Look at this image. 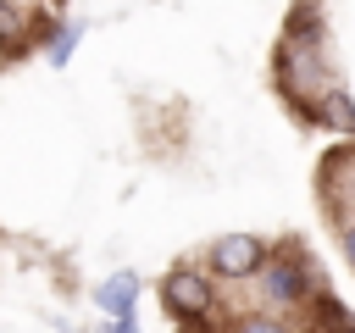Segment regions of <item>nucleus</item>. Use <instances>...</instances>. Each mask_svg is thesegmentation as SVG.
<instances>
[{"instance_id":"obj_1","label":"nucleus","mask_w":355,"mask_h":333,"mask_svg":"<svg viewBox=\"0 0 355 333\" xmlns=\"http://www.w3.org/2000/svg\"><path fill=\"white\" fill-rule=\"evenodd\" d=\"M316 278H322V272H316L311 261H300V255H272V261L261 266V294H266V305H311V300L322 294Z\"/></svg>"},{"instance_id":"obj_2","label":"nucleus","mask_w":355,"mask_h":333,"mask_svg":"<svg viewBox=\"0 0 355 333\" xmlns=\"http://www.w3.org/2000/svg\"><path fill=\"white\" fill-rule=\"evenodd\" d=\"M161 305H166L178 322H205V316L216 311V289H211V278H205L200 266H172V272L161 278Z\"/></svg>"},{"instance_id":"obj_3","label":"nucleus","mask_w":355,"mask_h":333,"mask_svg":"<svg viewBox=\"0 0 355 333\" xmlns=\"http://www.w3.org/2000/svg\"><path fill=\"white\" fill-rule=\"evenodd\" d=\"M266 261H272V255H266V239H255V233H222V239L211 244V272H216V278H233V283L261 278Z\"/></svg>"},{"instance_id":"obj_4","label":"nucleus","mask_w":355,"mask_h":333,"mask_svg":"<svg viewBox=\"0 0 355 333\" xmlns=\"http://www.w3.org/2000/svg\"><path fill=\"white\" fill-rule=\"evenodd\" d=\"M94 300H100V311H111V316H133V305H139V278H133V272H111V278L94 289Z\"/></svg>"},{"instance_id":"obj_5","label":"nucleus","mask_w":355,"mask_h":333,"mask_svg":"<svg viewBox=\"0 0 355 333\" xmlns=\"http://www.w3.org/2000/svg\"><path fill=\"white\" fill-rule=\"evenodd\" d=\"M316 122H327L338 133H355V100L344 94V83H327V94L316 100Z\"/></svg>"},{"instance_id":"obj_6","label":"nucleus","mask_w":355,"mask_h":333,"mask_svg":"<svg viewBox=\"0 0 355 333\" xmlns=\"http://www.w3.org/2000/svg\"><path fill=\"white\" fill-rule=\"evenodd\" d=\"M28 28H33V11H22L17 0H0V44L6 50H22Z\"/></svg>"},{"instance_id":"obj_7","label":"nucleus","mask_w":355,"mask_h":333,"mask_svg":"<svg viewBox=\"0 0 355 333\" xmlns=\"http://www.w3.org/2000/svg\"><path fill=\"white\" fill-rule=\"evenodd\" d=\"M78 39H83V28H78V22L55 28V39H50V67H67V61H72V50H78Z\"/></svg>"},{"instance_id":"obj_8","label":"nucleus","mask_w":355,"mask_h":333,"mask_svg":"<svg viewBox=\"0 0 355 333\" xmlns=\"http://www.w3.org/2000/svg\"><path fill=\"white\" fill-rule=\"evenodd\" d=\"M233 333H288V327H283L277 316H266V311H261V316H239V327H233Z\"/></svg>"},{"instance_id":"obj_9","label":"nucleus","mask_w":355,"mask_h":333,"mask_svg":"<svg viewBox=\"0 0 355 333\" xmlns=\"http://www.w3.org/2000/svg\"><path fill=\"white\" fill-rule=\"evenodd\" d=\"M105 333H139V322L133 316H116V322H105Z\"/></svg>"},{"instance_id":"obj_10","label":"nucleus","mask_w":355,"mask_h":333,"mask_svg":"<svg viewBox=\"0 0 355 333\" xmlns=\"http://www.w3.org/2000/svg\"><path fill=\"white\" fill-rule=\"evenodd\" d=\"M344 255L355 261V222H344Z\"/></svg>"}]
</instances>
